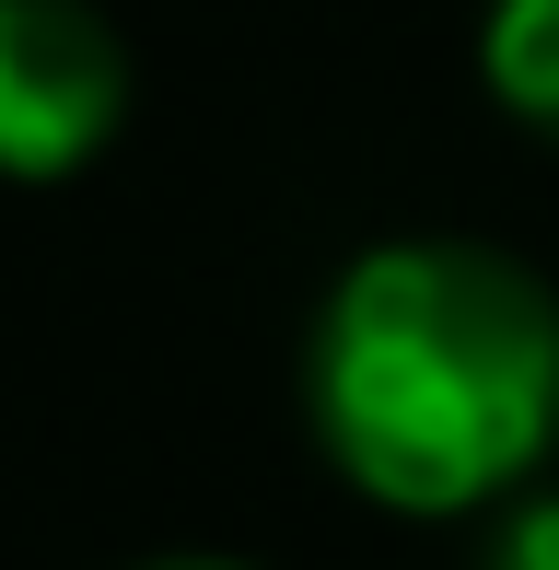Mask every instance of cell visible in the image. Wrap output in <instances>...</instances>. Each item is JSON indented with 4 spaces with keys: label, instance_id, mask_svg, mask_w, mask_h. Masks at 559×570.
<instances>
[{
    "label": "cell",
    "instance_id": "1",
    "mask_svg": "<svg viewBox=\"0 0 559 570\" xmlns=\"http://www.w3.org/2000/svg\"><path fill=\"white\" fill-rule=\"evenodd\" d=\"M303 407L362 501L409 524L490 512L559 443V303L501 245L396 233L315 303Z\"/></svg>",
    "mask_w": 559,
    "mask_h": 570
},
{
    "label": "cell",
    "instance_id": "2",
    "mask_svg": "<svg viewBox=\"0 0 559 570\" xmlns=\"http://www.w3.org/2000/svg\"><path fill=\"white\" fill-rule=\"evenodd\" d=\"M129 117V47L94 0H0V187H59Z\"/></svg>",
    "mask_w": 559,
    "mask_h": 570
},
{
    "label": "cell",
    "instance_id": "3",
    "mask_svg": "<svg viewBox=\"0 0 559 570\" xmlns=\"http://www.w3.org/2000/svg\"><path fill=\"white\" fill-rule=\"evenodd\" d=\"M478 82L501 117L559 140V0H490L478 12Z\"/></svg>",
    "mask_w": 559,
    "mask_h": 570
},
{
    "label": "cell",
    "instance_id": "4",
    "mask_svg": "<svg viewBox=\"0 0 559 570\" xmlns=\"http://www.w3.org/2000/svg\"><path fill=\"white\" fill-rule=\"evenodd\" d=\"M490 570H559V489H513V501H501Z\"/></svg>",
    "mask_w": 559,
    "mask_h": 570
},
{
    "label": "cell",
    "instance_id": "5",
    "mask_svg": "<svg viewBox=\"0 0 559 570\" xmlns=\"http://www.w3.org/2000/svg\"><path fill=\"white\" fill-rule=\"evenodd\" d=\"M151 570H245V559H151Z\"/></svg>",
    "mask_w": 559,
    "mask_h": 570
}]
</instances>
